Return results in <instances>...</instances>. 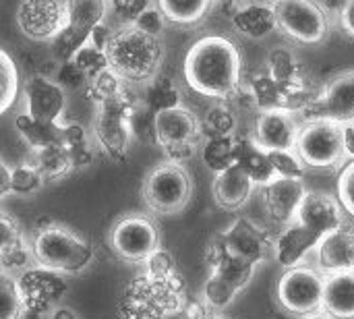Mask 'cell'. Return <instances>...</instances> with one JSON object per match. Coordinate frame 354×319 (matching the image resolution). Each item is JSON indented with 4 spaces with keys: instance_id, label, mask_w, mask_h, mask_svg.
<instances>
[{
    "instance_id": "8fae6325",
    "label": "cell",
    "mask_w": 354,
    "mask_h": 319,
    "mask_svg": "<svg viewBox=\"0 0 354 319\" xmlns=\"http://www.w3.org/2000/svg\"><path fill=\"white\" fill-rule=\"evenodd\" d=\"M272 6L278 31L290 39L313 46L328 37L332 27L330 12L317 0H276Z\"/></svg>"
},
{
    "instance_id": "d590c367",
    "label": "cell",
    "mask_w": 354,
    "mask_h": 319,
    "mask_svg": "<svg viewBox=\"0 0 354 319\" xmlns=\"http://www.w3.org/2000/svg\"><path fill=\"white\" fill-rule=\"evenodd\" d=\"M71 62L77 64V69L87 77V81H91V79L97 77L100 73L108 71L106 52L100 50V48H95V46H91L89 42H87L85 46H81V48L73 54Z\"/></svg>"
},
{
    "instance_id": "f6af8a7d",
    "label": "cell",
    "mask_w": 354,
    "mask_h": 319,
    "mask_svg": "<svg viewBox=\"0 0 354 319\" xmlns=\"http://www.w3.org/2000/svg\"><path fill=\"white\" fill-rule=\"evenodd\" d=\"M340 27L346 35L354 37V0H342L340 6Z\"/></svg>"
},
{
    "instance_id": "6da1fadb",
    "label": "cell",
    "mask_w": 354,
    "mask_h": 319,
    "mask_svg": "<svg viewBox=\"0 0 354 319\" xmlns=\"http://www.w3.org/2000/svg\"><path fill=\"white\" fill-rule=\"evenodd\" d=\"M187 309V293L174 257L158 249L147 259V272L135 278L120 301L122 319H172Z\"/></svg>"
},
{
    "instance_id": "74e56055",
    "label": "cell",
    "mask_w": 354,
    "mask_h": 319,
    "mask_svg": "<svg viewBox=\"0 0 354 319\" xmlns=\"http://www.w3.org/2000/svg\"><path fill=\"white\" fill-rule=\"evenodd\" d=\"M44 187V179L37 174V170L25 162L17 168H10V193L17 195H31Z\"/></svg>"
},
{
    "instance_id": "484cf974",
    "label": "cell",
    "mask_w": 354,
    "mask_h": 319,
    "mask_svg": "<svg viewBox=\"0 0 354 319\" xmlns=\"http://www.w3.org/2000/svg\"><path fill=\"white\" fill-rule=\"evenodd\" d=\"M322 313L330 319H354V270L326 276Z\"/></svg>"
},
{
    "instance_id": "9c48e42d",
    "label": "cell",
    "mask_w": 354,
    "mask_h": 319,
    "mask_svg": "<svg viewBox=\"0 0 354 319\" xmlns=\"http://www.w3.org/2000/svg\"><path fill=\"white\" fill-rule=\"evenodd\" d=\"M153 139L160 145L170 162H187L199 149L203 139L201 120L187 106H176L162 110L153 116Z\"/></svg>"
},
{
    "instance_id": "e0dca14e",
    "label": "cell",
    "mask_w": 354,
    "mask_h": 319,
    "mask_svg": "<svg viewBox=\"0 0 354 319\" xmlns=\"http://www.w3.org/2000/svg\"><path fill=\"white\" fill-rule=\"evenodd\" d=\"M218 239L230 255L251 266L263 264L274 247V241L270 239V235L249 218L234 220L224 233L218 235Z\"/></svg>"
},
{
    "instance_id": "4fadbf2b",
    "label": "cell",
    "mask_w": 354,
    "mask_h": 319,
    "mask_svg": "<svg viewBox=\"0 0 354 319\" xmlns=\"http://www.w3.org/2000/svg\"><path fill=\"white\" fill-rule=\"evenodd\" d=\"M66 6V27L58 37L52 39L54 56L60 62L73 58V54L87 44L91 31L106 21L108 0H64Z\"/></svg>"
},
{
    "instance_id": "7dc6e473",
    "label": "cell",
    "mask_w": 354,
    "mask_h": 319,
    "mask_svg": "<svg viewBox=\"0 0 354 319\" xmlns=\"http://www.w3.org/2000/svg\"><path fill=\"white\" fill-rule=\"evenodd\" d=\"M342 131H344V147H346V158L348 162L354 160V120L353 122H346L342 125Z\"/></svg>"
},
{
    "instance_id": "b9f144b4",
    "label": "cell",
    "mask_w": 354,
    "mask_h": 319,
    "mask_svg": "<svg viewBox=\"0 0 354 319\" xmlns=\"http://www.w3.org/2000/svg\"><path fill=\"white\" fill-rule=\"evenodd\" d=\"M151 4V0H108V8L122 21V25H133V21Z\"/></svg>"
},
{
    "instance_id": "ac0fdd59",
    "label": "cell",
    "mask_w": 354,
    "mask_h": 319,
    "mask_svg": "<svg viewBox=\"0 0 354 319\" xmlns=\"http://www.w3.org/2000/svg\"><path fill=\"white\" fill-rule=\"evenodd\" d=\"M309 118H328L338 125L354 120V69L334 75L313 104Z\"/></svg>"
},
{
    "instance_id": "60d3db41",
    "label": "cell",
    "mask_w": 354,
    "mask_h": 319,
    "mask_svg": "<svg viewBox=\"0 0 354 319\" xmlns=\"http://www.w3.org/2000/svg\"><path fill=\"white\" fill-rule=\"evenodd\" d=\"M274 170L278 176H295V179H305V166L299 160L297 152H278V154H270Z\"/></svg>"
},
{
    "instance_id": "681fc988",
    "label": "cell",
    "mask_w": 354,
    "mask_h": 319,
    "mask_svg": "<svg viewBox=\"0 0 354 319\" xmlns=\"http://www.w3.org/2000/svg\"><path fill=\"white\" fill-rule=\"evenodd\" d=\"M50 319H77L73 309H66V307H58L56 311L50 313Z\"/></svg>"
},
{
    "instance_id": "f35d334b",
    "label": "cell",
    "mask_w": 354,
    "mask_h": 319,
    "mask_svg": "<svg viewBox=\"0 0 354 319\" xmlns=\"http://www.w3.org/2000/svg\"><path fill=\"white\" fill-rule=\"evenodd\" d=\"M336 199L340 201L344 214L354 218V160L346 162L340 170L336 183Z\"/></svg>"
},
{
    "instance_id": "c3c4849f",
    "label": "cell",
    "mask_w": 354,
    "mask_h": 319,
    "mask_svg": "<svg viewBox=\"0 0 354 319\" xmlns=\"http://www.w3.org/2000/svg\"><path fill=\"white\" fill-rule=\"evenodd\" d=\"M191 319H228V318H222V316H218L216 311H212L207 305H201V307H195V311L193 313H189Z\"/></svg>"
},
{
    "instance_id": "836d02e7",
    "label": "cell",
    "mask_w": 354,
    "mask_h": 319,
    "mask_svg": "<svg viewBox=\"0 0 354 319\" xmlns=\"http://www.w3.org/2000/svg\"><path fill=\"white\" fill-rule=\"evenodd\" d=\"M21 89V75L6 50L0 48V116L8 112Z\"/></svg>"
},
{
    "instance_id": "2e32d148",
    "label": "cell",
    "mask_w": 354,
    "mask_h": 319,
    "mask_svg": "<svg viewBox=\"0 0 354 319\" xmlns=\"http://www.w3.org/2000/svg\"><path fill=\"white\" fill-rule=\"evenodd\" d=\"M301 122L290 108H270L261 110L251 139L268 154L295 152L299 139Z\"/></svg>"
},
{
    "instance_id": "7c38bea8",
    "label": "cell",
    "mask_w": 354,
    "mask_h": 319,
    "mask_svg": "<svg viewBox=\"0 0 354 319\" xmlns=\"http://www.w3.org/2000/svg\"><path fill=\"white\" fill-rule=\"evenodd\" d=\"M326 276L309 266L288 268L276 289L278 305L295 318H315L322 313Z\"/></svg>"
},
{
    "instance_id": "9a60e30c",
    "label": "cell",
    "mask_w": 354,
    "mask_h": 319,
    "mask_svg": "<svg viewBox=\"0 0 354 319\" xmlns=\"http://www.w3.org/2000/svg\"><path fill=\"white\" fill-rule=\"evenodd\" d=\"M292 222L317 245L328 233L344 226V210L336 195L309 191Z\"/></svg>"
},
{
    "instance_id": "4dcf8cb0",
    "label": "cell",
    "mask_w": 354,
    "mask_h": 319,
    "mask_svg": "<svg viewBox=\"0 0 354 319\" xmlns=\"http://www.w3.org/2000/svg\"><path fill=\"white\" fill-rule=\"evenodd\" d=\"M236 133L234 135H220V137H207L201 147V158L205 166L218 174L234 164L236 160Z\"/></svg>"
},
{
    "instance_id": "d6986e66",
    "label": "cell",
    "mask_w": 354,
    "mask_h": 319,
    "mask_svg": "<svg viewBox=\"0 0 354 319\" xmlns=\"http://www.w3.org/2000/svg\"><path fill=\"white\" fill-rule=\"evenodd\" d=\"M27 114L39 122H62L66 110V91L46 75H33L23 87Z\"/></svg>"
},
{
    "instance_id": "8992f818",
    "label": "cell",
    "mask_w": 354,
    "mask_h": 319,
    "mask_svg": "<svg viewBox=\"0 0 354 319\" xmlns=\"http://www.w3.org/2000/svg\"><path fill=\"white\" fill-rule=\"evenodd\" d=\"M141 102L133 93V87H124L120 93L97 102V110L93 116V135L104 149V154L114 162H124L133 133H131V116L135 106Z\"/></svg>"
},
{
    "instance_id": "7a4b0ae2",
    "label": "cell",
    "mask_w": 354,
    "mask_h": 319,
    "mask_svg": "<svg viewBox=\"0 0 354 319\" xmlns=\"http://www.w3.org/2000/svg\"><path fill=\"white\" fill-rule=\"evenodd\" d=\"M187 85L212 100H230L243 85V56L226 35H203L191 44L183 62Z\"/></svg>"
},
{
    "instance_id": "30bf717a",
    "label": "cell",
    "mask_w": 354,
    "mask_h": 319,
    "mask_svg": "<svg viewBox=\"0 0 354 319\" xmlns=\"http://www.w3.org/2000/svg\"><path fill=\"white\" fill-rule=\"evenodd\" d=\"M110 251L127 264L147 262L160 247V228L147 214H124L108 233Z\"/></svg>"
},
{
    "instance_id": "603a6c76",
    "label": "cell",
    "mask_w": 354,
    "mask_h": 319,
    "mask_svg": "<svg viewBox=\"0 0 354 319\" xmlns=\"http://www.w3.org/2000/svg\"><path fill=\"white\" fill-rule=\"evenodd\" d=\"M319 270L330 276L338 272H353L354 270V230L351 228H336L328 233L315 247Z\"/></svg>"
},
{
    "instance_id": "f546056e",
    "label": "cell",
    "mask_w": 354,
    "mask_h": 319,
    "mask_svg": "<svg viewBox=\"0 0 354 319\" xmlns=\"http://www.w3.org/2000/svg\"><path fill=\"white\" fill-rule=\"evenodd\" d=\"M15 127H17L19 135L25 139V143L31 147V152L62 143L64 122H39V120L31 118L27 112H23L17 116Z\"/></svg>"
},
{
    "instance_id": "3957f363",
    "label": "cell",
    "mask_w": 354,
    "mask_h": 319,
    "mask_svg": "<svg viewBox=\"0 0 354 319\" xmlns=\"http://www.w3.org/2000/svg\"><path fill=\"white\" fill-rule=\"evenodd\" d=\"M108 71L124 85H147L160 75L164 62V44L133 25L118 27L106 44Z\"/></svg>"
},
{
    "instance_id": "7bdbcfd3",
    "label": "cell",
    "mask_w": 354,
    "mask_h": 319,
    "mask_svg": "<svg viewBox=\"0 0 354 319\" xmlns=\"http://www.w3.org/2000/svg\"><path fill=\"white\" fill-rule=\"evenodd\" d=\"M60 87L64 89H79V87H87V77L77 69L75 62L66 60V62H60L58 69H56V79H54Z\"/></svg>"
},
{
    "instance_id": "4316f807",
    "label": "cell",
    "mask_w": 354,
    "mask_h": 319,
    "mask_svg": "<svg viewBox=\"0 0 354 319\" xmlns=\"http://www.w3.org/2000/svg\"><path fill=\"white\" fill-rule=\"evenodd\" d=\"M239 164L257 187H263L272 183L278 174L274 170L272 158L268 152H263L251 137H236V160Z\"/></svg>"
},
{
    "instance_id": "277c9868",
    "label": "cell",
    "mask_w": 354,
    "mask_h": 319,
    "mask_svg": "<svg viewBox=\"0 0 354 319\" xmlns=\"http://www.w3.org/2000/svg\"><path fill=\"white\" fill-rule=\"evenodd\" d=\"M29 247L35 266L56 274H79L93 259V245L89 239L68 226L52 222L37 228Z\"/></svg>"
},
{
    "instance_id": "ee69618b",
    "label": "cell",
    "mask_w": 354,
    "mask_h": 319,
    "mask_svg": "<svg viewBox=\"0 0 354 319\" xmlns=\"http://www.w3.org/2000/svg\"><path fill=\"white\" fill-rule=\"evenodd\" d=\"M112 33H114V29L104 21V23H100V25L91 31V35H89L87 42H89L91 46H95V48H100V50H106V44L110 42Z\"/></svg>"
},
{
    "instance_id": "ab89813d",
    "label": "cell",
    "mask_w": 354,
    "mask_h": 319,
    "mask_svg": "<svg viewBox=\"0 0 354 319\" xmlns=\"http://www.w3.org/2000/svg\"><path fill=\"white\" fill-rule=\"evenodd\" d=\"M168 21L166 17L162 15V10L156 6V2L151 6H147L135 21H133V27H137L139 31L147 33V35H153V37H160L166 29Z\"/></svg>"
},
{
    "instance_id": "816d5d0a",
    "label": "cell",
    "mask_w": 354,
    "mask_h": 319,
    "mask_svg": "<svg viewBox=\"0 0 354 319\" xmlns=\"http://www.w3.org/2000/svg\"><path fill=\"white\" fill-rule=\"evenodd\" d=\"M266 2H270V4H274V2H276V0H266Z\"/></svg>"
},
{
    "instance_id": "52a82bcc",
    "label": "cell",
    "mask_w": 354,
    "mask_h": 319,
    "mask_svg": "<svg viewBox=\"0 0 354 319\" xmlns=\"http://www.w3.org/2000/svg\"><path fill=\"white\" fill-rule=\"evenodd\" d=\"M141 197L147 210L153 214H180L193 197V179L185 164L166 160L145 174L141 185Z\"/></svg>"
},
{
    "instance_id": "44dd1931",
    "label": "cell",
    "mask_w": 354,
    "mask_h": 319,
    "mask_svg": "<svg viewBox=\"0 0 354 319\" xmlns=\"http://www.w3.org/2000/svg\"><path fill=\"white\" fill-rule=\"evenodd\" d=\"M25 311L33 313H48L50 307L66 293V282L50 270L31 268L17 278Z\"/></svg>"
},
{
    "instance_id": "ffe728a7",
    "label": "cell",
    "mask_w": 354,
    "mask_h": 319,
    "mask_svg": "<svg viewBox=\"0 0 354 319\" xmlns=\"http://www.w3.org/2000/svg\"><path fill=\"white\" fill-rule=\"evenodd\" d=\"M309 193L305 179L295 176H276L272 183L261 187V199L263 208L270 214V218L282 226L290 224L297 218V212Z\"/></svg>"
},
{
    "instance_id": "f1b7e54d",
    "label": "cell",
    "mask_w": 354,
    "mask_h": 319,
    "mask_svg": "<svg viewBox=\"0 0 354 319\" xmlns=\"http://www.w3.org/2000/svg\"><path fill=\"white\" fill-rule=\"evenodd\" d=\"M218 0H156V6L162 10L168 23L191 27L201 23Z\"/></svg>"
},
{
    "instance_id": "cb8c5ba5",
    "label": "cell",
    "mask_w": 354,
    "mask_h": 319,
    "mask_svg": "<svg viewBox=\"0 0 354 319\" xmlns=\"http://www.w3.org/2000/svg\"><path fill=\"white\" fill-rule=\"evenodd\" d=\"M255 189L257 185L239 164H232L226 170L218 172L214 179V187H212L214 201L218 203V208L228 210V212H234L247 206Z\"/></svg>"
},
{
    "instance_id": "1f68e13d",
    "label": "cell",
    "mask_w": 354,
    "mask_h": 319,
    "mask_svg": "<svg viewBox=\"0 0 354 319\" xmlns=\"http://www.w3.org/2000/svg\"><path fill=\"white\" fill-rule=\"evenodd\" d=\"M141 102L153 112H162V110H170L180 106V89L178 85L170 79V77H162L158 75L156 79H151L145 87V93L141 98Z\"/></svg>"
},
{
    "instance_id": "d4e9b609",
    "label": "cell",
    "mask_w": 354,
    "mask_h": 319,
    "mask_svg": "<svg viewBox=\"0 0 354 319\" xmlns=\"http://www.w3.org/2000/svg\"><path fill=\"white\" fill-rule=\"evenodd\" d=\"M232 27L249 39H266L278 31L274 6L266 0H249L230 12Z\"/></svg>"
},
{
    "instance_id": "f907efd6",
    "label": "cell",
    "mask_w": 354,
    "mask_h": 319,
    "mask_svg": "<svg viewBox=\"0 0 354 319\" xmlns=\"http://www.w3.org/2000/svg\"><path fill=\"white\" fill-rule=\"evenodd\" d=\"M222 2H226L228 6L236 8V6H241V4H245V2H249V0H222Z\"/></svg>"
},
{
    "instance_id": "8d00e7d4",
    "label": "cell",
    "mask_w": 354,
    "mask_h": 319,
    "mask_svg": "<svg viewBox=\"0 0 354 319\" xmlns=\"http://www.w3.org/2000/svg\"><path fill=\"white\" fill-rule=\"evenodd\" d=\"M201 129H203V135L205 137H220V135H234V129H236V118L234 114L230 112V108H226L224 104H218L214 106L203 122H201Z\"/></svg>"
},
{
    "instance_id": "e575fe53",
    "label": "cell",
    "mask_w": 354,
    "mask_h": 319,
    "mask_svg": "<svg viewBox=\"0 0 354 319\" xmlns=\"http://www.w3.org/2000/svg\"><path fill=\"white\" fill-rule=\"evenodd\" d=\"M25 313L17 278L0 270V319H21Z\"/></svg>"
},
{
    "instance_id": "83f0119b",
    "label": "cell",
    "mask_w": 354,
    "mask_h": 319,
    "mask_svg": "<svg viewBox=\"0 0 354 319\" xmlns=\"http://www.w3.org/2000/svg\"><path fill=\"white\" fill-rule=\"evenodd\" d=\"M29 164L37 170V174L44 179V183L60 181L62 176H66V174H71L75 170L73 162H71V156H68V152H66V147L62 143L35 149L31 154Z\"/></svg>"
},
{
    "instance_id": "7402d4cb",
    "label": "cell",
    "mask_w": 354,
    "mask_h": 319,
    "mask_svg": "<svg viewBox=\"0 0 354 319\" xmlns=\"http://www.w3.org/2000/svg\"><path fill=\"white\" fill-rule=\"evenodd\" d=\"M31 247H27L19 222L6 212H0V270L19 278L31 270Z\"/></svg>"
},
{
    "instance_id": "5bb4252c",
    "label": "cell",
    "mask_w": 354,
    "mask_h": 319,
    "mask_svg": "<svg viewBox=\"0 0 354 319\" xmlns=\"http://www.w3.org/2000/svg\"><path fill=\"white\" fill-rule=\"evenodd\" d=\"M15 21L25 37L33 42H52L66 27L64 0H21Z\"/></svg>"
},
{
    "instance_id": "5b68a950",
    "label": "cell",
    "mask_w": 354,
    "mask_h": 319,
    "mask_svg": "<svg viewBox=\"0 0 354 319\" xmlns=\"http://www.w3.org/2000/svg\"><path fill=\"white\" fill-rule=\"evenodd\" d=\"M205 257L212 274L203 286V301L212 311L220 313L230 307L234 299L249 286L257 266L230 255L220 243L218 235L212 239Z\"/></svg>"
},
{
    "instance_id": "bcb514c9",
    "label": "cell",
    "mask_w": 354,
    "mask_h": 319,
    "mask_svg": "<svg viewBox=\"0 0 354 319\" xmlns=\"http://www.w3.org/2000/svg\"><path fill=\"white\" fill-rule=\"evenodd\" d=\"M10 193V166L0 160V199Z\"/></svg>"
},
{
    "instance_id": "ba28073f",
    "label": "cell",
    "mask_w": 354,
    "mask_h": 319,
    "mask_svg": "<svg viewBox=\"0 0 354 319\" xmlns=\"http://www.w3.org/2000/svg\"><path fill=\"white\" fill-rule=\"evenodd\" d=\"M295 152L305 168L315 170H330L348 162L342 125L328 118H309L301 125Z\"/></svg>"
},
{
    "instance_id": "d6a6232c",
    "label": "cell",
    "mask_w": 354,
    "mask_h": 319,
    "mask_svg": "<svg viewBox=\"0 0 354 319\" xmlns=\"http://www.w3.org/2000/svg\"><path fill=\"white\" fill-rule=\"evenodd\" d=\"M62 145L66 147L73 168H87L93 160V152H91V143L87 137V131L79 125V122H64L62 129Z\"/></svg>"
}]
</instances>
